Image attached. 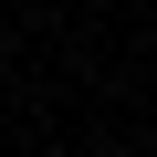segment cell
<instances>
[{"label": "cell", "instance_id": "obj_1", "mask_svg": "<svg viewBox=\"0 0 157 157\" xmlns=\"http://www.w3.org/2000/svg\"><path fill=\"white\" fill-rule=\"evenodd\" d=\"M94 11H105V0H94Z\"/></svg>", "mask_w": 157, "mask_h": 157}]
</instances>
